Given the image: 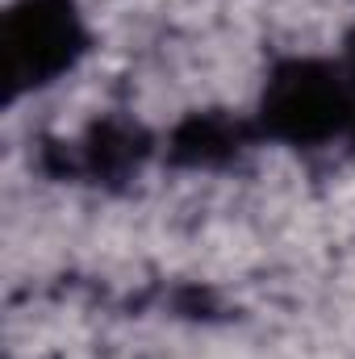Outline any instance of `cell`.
<instances>
[{
    "mask_svg": "<svg viewBox=\"0 0 355 359\" xmlns=\"http://www.w3.org/2000/svg\"><path fill=\"white\" fill-rule=\"evenodd\" d=\"M72 38V21L59 17V13H29L13 25V38H8V59H13V72L17 76H34V72H46L63 59L59 46H67Z\"/></svg>",
    "mask_w": 355,
    "mask_h": 359,
    "instance_id": "cell-1",
    "label": "cell"
}]
</instances>
